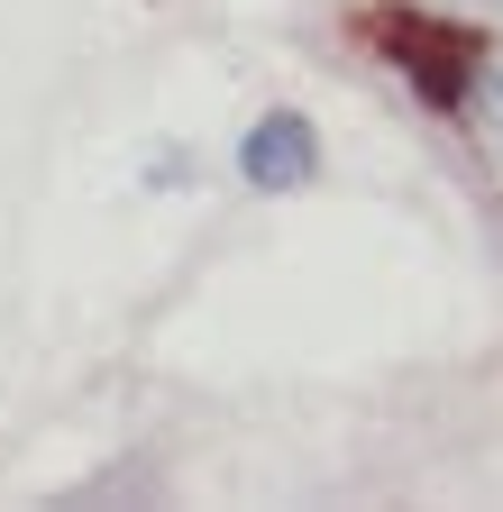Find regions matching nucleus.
<instances>
[{
  "label": "nucleus",
  "instance_id": "obj_1",
  "mask_svg": "<svg viewBox=\"0 0 503 512\" xmlns=\"http://www.w3.org/2000/svg\"><path fill=\"white\" fill-rule=\"evenodd\" d=\"M311 165H321V138H311V119H302V110H266V119L238 138V174H247V183H266V192L311 183Z\"/></svg>",
  "mask_w": 503,
  "mask_h": 512
},
{
  "label": "nucleus",
  "instance_id": "obj_2",
  "mask_svg": "<svg viewBox=\"0 0 503 512\" xmlns=\"http://www.w3.org/2000/svg\"><path fill=\"white\" fill-rule=\"evenodd\" d=\"M394 55L412 64V74H421L430 110H458V101H467V64H458V55H439V46H421L412 28H394Z\"/></svg>",
  "mask_w": 503,
  "mask_h": 512
},
{
  "label": "nucleus",
  "instance_id": "obj_3",
  "mask_svg": "<svg viewBox=\"0 0 503 512\" xmlns=\"http://www.w3.org/2000/svg\"><path fill=\"white\" fill-rule=\"evenodd\" d=\"M485 119H494V147H503V64H494V83H485Z\"/></svg>",
  "mask_w": 503,
  "mask_h": 512
},
{
  "label": "nucleus",
  "instance_id": "obj_4",
  "mask_svg": "<svg viewBox=\"0 0 503 512\" xmlns=\"http://www.w3.org/2000/svg\"><path fill=\"white\" fill-rule=\"evenodd\" d=\"M449 10H476V19H503V0H449Z\"/></svg>",
  "mask_w": 503,
  "mask_h": 512
}]
</instances>
